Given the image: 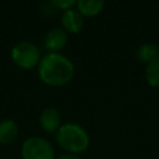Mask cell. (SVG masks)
<instances>
[{
  "label": "cell",
  "mask_w": 159,
  "mask_h": 159,
  "mask_svg": "<svg viewBox=\"0 0 159 159\" xmlns=\"http://www.w3.org/2000/svg\"><path fill=\"white\" fill-rule=\"evenodd\" d=\"M37 73L40 80L52 87H61L71 82L75 76L73 62L61 52L46 53L39 66Z\"/></svg>",
  "instance_id": "cell-1"
},
{
  "label": "cell",
  "mask_w": 159,
  "mask_h": 159,
  "mask_svg": "<svg viewBox=\"0 0 159 159\" xmlns=\"http://www.w3.org/2000/svg\"><path fill=\"white\" fill-rule=\"evenodd\" d=\"M56 143L68 154H82L84 153L91 143L89 134L84 127L78 123H65L55 133Z\"/></svg>",
  "instance_id": "cell-2"
},
{
  "label": "cell",
  "mask_w": 159,
  "mask_h": 159,
  "mask_svg": "<svg viewBox=\"0 0 159 159\" xmlns=\"http://www.w3.org/2000/svg\"><path fill=\"white\" fill-rule=\"evenodd\" d=\"M12 62L24 70H31L39 66L41 61V51L34 42L20 41L17 42L10 52Z\"/></svg>",
  "instance_id": "cell-3"
},
{
  "label": "cell",
  "mask_w": 159,
  "mask_h": 159,
  "mask_svg": "<svg viewBox=\"0 0 159 159\" xmlns=\"http://www.w3.org/2000/svg\"><path fill=\"white\" fill-rule=\"evenodd\" d=\"M22 159H55L52 144L43 137L34 135L24 140L21 145Z\"/></svg>",
  "instance_id": "cell-4"
},
{
  "label": "cell",
  "mask_w": 159,
  "mask_h": 159,
  "mask_svg": "<svg viewBox=\"0 0 159 159\" xmlns=\"http://www.w3.org/2000/svg\"><path fill=\"white\" fill-rule=\"evenodd\" d=\"M68 41V34L62 27L50 29L43 39V45L48 52H60L65 48Z\"/></svg>",
  "instance_id": "cell-5"
},
{
  "label": "cell",
  "mask_w": 159,
  "mask_h": 159,
  "mask_svg": "<svg viewBox=\"0 0 159 159\" xmlns=\"http://www.w3.org/2000/svg\"><path fill=\"white\" fill-rule=\"evenodd\" d=\"M39 123L43 132L55 134L58 130V128L62 125L61 124V113L55 107H46L40 113Z\"/></svg>",
  "instance_id": "cell-6"
},
{
  "label": "cell",
  "mask_w": 159,
  "mask_h": 159,
  "mask_svg": "<svg viewBox=\"0 0 159 159\" xmlns=\"http://www.w3.org/2000/svg\"><path fill=\"white\" fill-rule=\"evenodd\" d=\"M84 20L83 16L77 11V9H70L62 12L61 26L67 34H78L83 29Z\"/></svg>",
  "instance_id": "cell-7"
},
{
  "label": "cell",
  "mask_w": 159,
  "mask_h": 159,
  "mask_svg": "<svg viewBox=\"0 0 159 159\" xmlns=\"http://www.w3.org/2000/svg\"><path fill=\"white\" fill-rule=\"evenodd\" d=\"M77 11L82 16L93 17L99 15L104 9V1L103 0H78L76 4Z\"/></svg>",
  "instance_id": "cell-8"
},
{
  "label": "cell",
  "mask_w": 159,
  "mask_h": 159,
  "mask_svg": "<svg viewBox=\"0 0 159 159\" xmlns=\"http://www.w3.org/2000/svg\"><path fill=\"white\" fill-rule=\"evenodd\" d=\"M19 135V127L12 119L0 122V144H11Z\"/></svg>",
  "instance_id": "cell-9"
},
{
  "label": "cell",
  "mask_w": 159,
  "mask_h": 159,
  "mask_svg": "<svg viewBox=\"0 0 159 159\" xmlns=\"http://www.w3.org/2000/svg\"><path fill=\"white\" fill-rule=\"evenodd\" d=\"M157 56H159V46H157L155 43L145 42L138 46V48L135 50V58L139 62L145 63V66L152 62Z\"/></svg>",
  "instance_id": "cell-10"
},
{
  "label": "cell",
  "mask_w": 159,
  "mask_h": 159,
  "mask_svg": "<svg viewBox=\"0 0 159 159\" xmlns=\"http://www.w3.org/2000/svg\"><path fill=\"white\" fill-rule=\"evenodd\" d=\"M145 81L150 87L159 88V56L145 66Z\"/></svg>",
  "instance_id": "cell-11"
},
{
  "label": "cell",
  "mask_w": 159,
  "mask_h": 159,
  "mask_svg": "<svg viewBox=\"0 0 159 159\" xmlns=\"http://www.w3.org/2000/svg\"><path fill=\"white\" fill-rule=\"evenodd\" d=\"M76 4H77L76 0H52L51 1V5L56 10H62V11L73 9L76 6Z\"/></svg>",
  "instance_id": "cell-12"
},
{
  "label": "cell",
  "mask_w": 159,
  "mask_h": 159,
  "mask_svg": "<svg viewBox=\"0 0 159 159\" xmlns=\"http://www.w3.org/2000/svg\"><path fill=\"white\" fill-rule=\"evenodd\" d=\"M55 159H81V158H80V155H75V154H68V153H66V154H61L60 157H57V158H55Z\"/></svg>",
  "instance_id": "cell-13"
}]
</instances>
